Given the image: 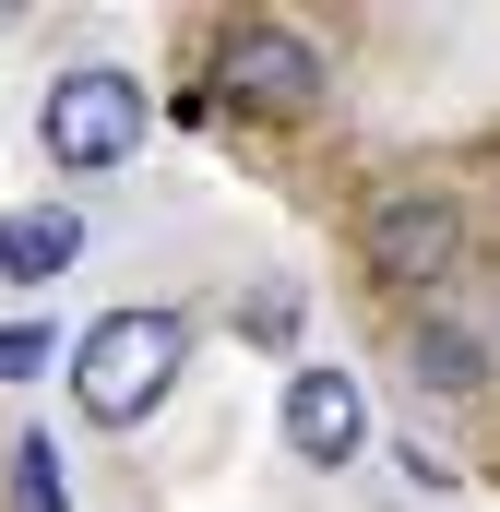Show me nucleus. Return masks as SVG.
I'll use <instances>...</instances> for the list:
<instances>
[{
    "label": "nucleus",
    "mask_w": 500,
    "mask_h": 512,
    "mask_svg": "<svg viewBox=\"0 0 500 512\" xmlns=\"http://www.w3.org/2000/svg\"><path fill=\"white\" fill-rule=\"evenodd\" d=\"M179 358H191V310H108V322H84V346H72V405L96 417V429H143L167 382H179Z\"/></svg>",
    "instance_id": "obj_1"
},
{
    "label": "nucleus",
    "mask_w": 500,
    "mask_h": 512,
    "mask_svg": "<svg viewBox=\"0 0 500 512\" xmlns=\"http://www.w3.org/2000/svg\"><path fill=\"white\" fill-rule=\"evenodd\" d=\"M143 131H155V96H143V72H120V60H72V72H48V96H36V143H48V167H72V179L131 167Z\"/></svg>",
    "instance_id": "obj_2"
},
{
    "label": "nucleus",
    "mask_w": 500,
    "mask_h": 512,
    "mask_svg": "<svg viewBox=\"0 0 500 512\" xmlns=\"http://www.w3.org/2000/svg\"><path fill=\"white\" fill-rule=\"evenodd\" d=\"M215 72H227V108H250V120H310L322 108V48L298 24H239Z\"/></svg>",
    "instance_id": "obj_3"
},
{
    "label": "nucleus",
    "mask_w": 500,
    "mask_h": 512,
    "mask_svg": "<svg viewBox=\"0 0 500 512\" xmlns=\"http://www.w3.org/2000/svg\"><path fill=\"white\" fill-rule=\"evenodd\" d=\"M453 262H465V203H453V191H381L370 203V274L441 286Z\"/></svg>",
    "instance_id": "obj_4"
},
{
    "label": "nucleus",
    "mask_w": 500,
    "mask_h": 512,
    "mask_svg": "<svg viewBox=\"0 0 500 512\" xmlns=\"http://www.w3.org/2000/svg\"><path fill=\"white\" fill-rule=\"evenodd\" d=\"M286 453L322 465V477H346V465L370 453V393L346 382V370H298V382H286Z\"/></svg>",
    "instance_id": "obj_5"
},
{
    "label": "nucleus",
    "mask_w": 500,
    "mask_h": 512,
    "mask_svg": "<svg viewBox=\"0 0 500 512\" xmlns=\"http://www.w3.org/2000/svg\"><path fill=\"white\" fill-rule=\"evenodd\" d=\"M84 262V215L72 203H24V215H0V274L12 286H60Z\"/></svg>",
    "instance_id": "obj_6"
},
{
    "label": "nucleus",
    "mask_w": 500,
    "mask_h": 512,
    "mask_svg": "<svg viewBox=\"0 0 500 512\" xmlns=\"http://www.w3.org/2000/svg\"><path fill=\"white\" fill-rule=\"evenodd\" d=\"M405 382L417 393H477L489 382V334L477 322H417L405 334Z\"/></svg>",
    "instance_id": "obj_7"
},
{
    "label": "nucleus",
    "mask_w": 500,
    "mask_h": 512,
    "mask_svg": "<svg viewBox=\"0 0 500 512\" xmlns=\"http://www.w3.org/2000/svg\"><path fill=\"white\" fill-rule=\"evenodd\" d=\"M12 501H24V512H72V489H60V441H48V429L12 441Z\"/></svg>",
    "instance_id": "obj_8"
},
{
    "label": "nucleus",
    "mask_w": 500,
    "mask_h": 512,
    "mask_svg": "<svg viewBox=\"0 0 500 512\" xmlns=\"http://www.w3.org/2000/svg\"><path fill=\"white\" fill-rule=\"evenodd\" d=\"M48 358H60V334H48V322H0V382H36Z\"/></svg>",
    "instance_id": "obj_9"
},
{
    "label": "nucleus",
    "mask_w": 500,
    "mask_h": 512,
    "mask_svg": "<svg viewBox=\"0 0 500 512\" xmlns=\"http://www.w3.org/2000/svg\"><path fill=\"white\" fill-rule=\"evenodd\" d=\"M286 322H298V298H286V286H274V298H250V310H239V334H262V346H286Z\"/></svg>",
    "instance_id": "obj_10"
}]
</instances>
